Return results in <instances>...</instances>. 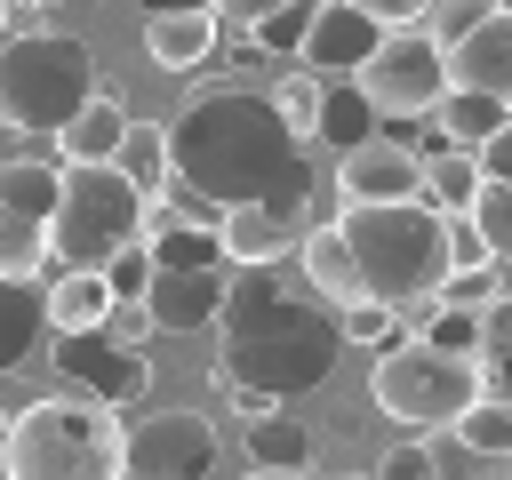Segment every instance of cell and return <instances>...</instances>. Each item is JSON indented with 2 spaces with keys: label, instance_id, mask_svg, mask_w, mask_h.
Returning a JSON list of instances; mask_svg holds the SVG:
<instances>
[{
  "label": "cell",
  "instance_id": "cell-1",
  "mask_svg": "<svg viewBox=\"0 0 512 480\" xmlns=\"http://www.w3.org/2000/svg\"><path fill=\"white\" fill-rule=\"evenodd\" d=\"M312 144L288 136V120L272 112V96L256 80H208L184 96V112L168 120V184L232 208V200H280L312 216Z\"/></svg>",
  "mask_w": 512,
  "mask_h": 480
},
{
  "label": "cell",
  "instance_id": "cell-2",
  "mask_svg": "<svg viewBox=\"0 0 512 480\" xmlns=\"http://www.w3.org/2000/svg\"><path fill=\"white\" fill-rule=\"evenodd\" d=\"M208 328H216V384H256L272 400L320 392L336 376V352H344L336 304L272 280V264H232Z\"/></svg>",
  "mask_w": 512,
  "mask_h": 480
},
{
  "label": "cell",
  "instance_id": "cell-3",
  "mask_svg": "<svg viewBox=\"0 0 512 480\" xmlns=\"http://www.w3.org/2000/svg\"><path fill=\"white\" fill-rule=\"evenodd\" d=\"M336 232H344L360 296H376V304L408 312L448 272V208H432L424 192H408V200H344Z\"/></svg>",
  "mask_w": 512,
  "mask_h": 480
},
{
  "label": "cell",
  "instance_id": "cell-4",
  "mask_svg": "<svg viewBox=\"0 0 512 480\" xmlns=\"http://www.w3.org/2000/svg\"><path fill=\"white\" fill-rule=\"evenodd\" d=\"M472 392H504V360H472L424 336H392L368 368V408L400 432H440Z\"/></svg>",
  "mask_w": 512,
  "mask_h": 480
},
{
  "label": "cell",
  "instance_id": "cell-5",
  "mask_svg": "<svg viewBox=\"0 0 512 480\" xmlns=\"http://www.w3.org/2000/svg\"><path fill=\"white\" fill-rule=\"evenodd\" d=\"M0 472H16V480H112L120 472V424H112V408L56 384L48 400L8 408Z\"/></svg>",
  "mask_w": 512,
  "mask_h": 480
},
{
  "label": "cell",
  "instance_id": "cell-6",
  "mask_svg": "<svg viewBox=\"0 0 512 480\" xmlns=\"http://www.w3.org/2000/svg\"><path fill=\"white\" fill-rule=\"evenodd\" d=\"M80 96H96V48L80 32H8L0 40V128L56 136Z\"/></svg>",
  "mask_w": 512,
  "mask_h": 480
},
{
  "label": "cell",
  "instance_id": "cell-7",
  "mask_svg": "<svg viewBox=\"0 0 512 480\" xmlns=\"http://www.w3.org/2000/svg\"><path fill=\"white\" fill-rule=\"evenodd\" d=\"M144 224V192L112 168V160H72L56 176V208H48V272L64 264H112Z\"/></svg>",
  "mask_w": 512,
  "mask_h": 480
},
{
  "label": "cell",
  "instance_id": "cell-8",
  "mask_svg": "<svg viewBox=\"0 0 512 480\" xmlns=\"http://www.w3.org/2000/svg\"><path fill=\"white\" fill-rule=\"evenodd\" d=\"M344 80L376 104V120H424V112H432V96L448 88V64H440V40H432V32L384 24V32H376V48H368Z\"/></svg>",
  "mask_w": 512,
  "mask_h": 480
},
{
  "label": "cell",
  "instance_id": "cell-9",
  "mask_svg": "<svg viewBox=\"0 0 512 480\" xmlns=\"http://www.w3.org/2000/svg\"><path fill=\"white\" fill-rule=\"evenodd\" d=\"M48 368H56L64 392H80V400H96V408H112V416L136 408V400L152 392V360H144V344H120V336H104V328H56Z\"/></svg>",
  "mask_w": 512,
  "mask_h": 480
},
{
  "label": "cell",
  "instance_id": "cell-10",
  "mask_svg": "<svg viewBox=\"0 0 512 480\" xmlns=\"http://www.w3.org/2000/svg\"><path fill=\"white\" fill-rule=\"evenodd\" d=\"M216 456H224V440H216V416H200V408H160L120 432V472H136V480H200V472H216Z\"/></svg>",
  "mask_w": 512,
  "mask_h": 480
},
{
  "label": "cell",
  "instance_id": "cell-11",
  "mask_svg": "<svg viewBox=\"0 0 512 480\" xmlns=\"http://www.w3.org/2000/svg\"><path fill=\"white\" fill-rule=\"evenodd\" d=\"M136 296L152 312V336H192L224 304V264H152V280Z\"/></svg>",
  "mask_w": 512,
  "mask_h": 480
},
{
  "label": "cell",
  "instance_id": "cell-12",
  "mask_svg": "<svg viewBox=\"0 0 512 480\" xmlns=\"http://www.w3.org/2000/svg\"><path fill=\"white\" fill-rule=\"evenodd\" d=\"M424 192V152L400 136H360L352 152H336V200H408Z\"/></svg>",
  "mask_w": 512,
  "mask_h": 480
},
{
  "label": "cell",
  "instance_id": "cell-13",
  "mask_svg": "<svg viewBox=\"0 0 512 480\" xmlns=\"http://www.w3.org/2000/svg\"><path fill=\"white\" fill-rule=\"evenodd\" d=\"M384 24H368L352 0H304V32H296V64L320 72V80H344L368 48H376Z\"/></svg>",
  "mask_w": 512,
  "mask_h": 480
},
{
  "label": "cell",
  "instance_id": "cell-14",
  "mask_svg": "<svg viewBox=\"0 0 512 480\" xmlns=\"http://www.w3.org/2000/svg\"><path fill=\"white\" fill-rule=\"evenodd\" d=\"M304 224H312L304 208H280V200H232V208H216V256H224V264H280V256L296 248Z\"/></svg>",
  "mask_w": 512,
  "mask_h": 480
},
{
  "label": "cell",
  "instance_id": "cell-15",
  "mask_svg": "<svg viewBox=\"0 0 512 480\" xmlns=\"http://www.w3.org/2000/svg\"><path fill=\"white\" fill-rule=\"evenodd\" d=\"M440 64H448V88H504L512 96V8L496 0L488 16H472L440 48Z\"/></svg>",
  "mask_w": 512,
  "mask_h": 480
},
{
  "label": "cell",
  "instance_id": "cell-16",
  "mask_svg": "<svg viewBox=\"0 0 512 480\" xmlns=\"http://www.w3.org/2000/svg\"><path fill=\"white\" fill-rule=\"evenodd\" d=\"M224 48V16L216 8H168V16H144V56L160 72H200L216 64Z\"/></svg>",
  "mask_w": 512,
  "mask_h": 480
},
{
  "label": "cell",
  "instance_id": "cell-17",
  "mask_svg": "<svg viewBox=\"0 0 512 480\" xmlns=\"http://www.w3.org/2000/svg\"><path fill=\"white\" fill-rule=\"evenodd\" d=\"M48 336V288L40 272H0V376H16Z\"/></svg>",
  "mask_w": 512,
  "mask_h": 480
},
{
  "label": "cell",
  "instance_id": "cell-18",
  "mask_svg": "<svg viewBox=\"0 0 512 480\" xmlns=\"http://www.w3.org/2000/svg\"><path fill=\"white\" fill-rule=\"evenodd\" d=\"M424 120H432L440 144H480V136L512 128V96H504V88H440Z\"/></svg>",
  "mask_w": 512,
  "mask_h": 480
},
{
  "label": "cell",
  "instance_id": "cell-19",
  "mask_svg": "<svg viewBox=\"0 0 512 480\" xmlns=\"http://www.w3.org/2000/svg\"><path fill=\"white\" fill-rule=\"evenodd\" d=\"M296 256H304V288H312L320 304H352V296H360V280H352V256H344V232H336V216H328V224H304V232H296Z\"/></svg>",
  "mask_w": 512,
  "mask_h": 480
},
{
  "label": "cell",
  "instance_id": "cell-20",
  "mask_svg": "<svg viewBox=\"0 0 512 480\" xmlns=\"http://www.w3.org/2000/svg\"><path fill=\"white\" fill-rule=\"evenodd\" d=\"M360 136H376V104L352 80H320V112H312V144L320 152H352Z\"/></svg>",
  "mask_w": 512,
  "mask_h": 480
},
{
  "label": "cell",
  "instance_id": "cell-21",
  "mask_svg": "<svg viewBox=\"0 0 512 480\" xmlns=\"http://www.w3.org/2000/svg\"><path fill=\"white\" fill-rule=\"evenodd\" d=\"M104 312H112L104 264H64V272L48 280V328H96Z\"/></svg>",
  "mask_w": 512,
  "mask_h": 480
},
{
  "label": "cell",
  "instance_id": "cell-22",
  "mask_svg": "<svg viewBox=\"0 0 512 480\" xmlns=\"http://www.w3.org/2000/svg\"><path fill=\"white\" fill-rule=\"evenodd\" d=\"M120 128H128V112H120V104L96 88V96H80V112L56 128V160H112Z\"/></svg>",
  "mask_w": 512,
  "mask_h": 480
},
{
  "label": "cell",
  "instance_id": "cell-23",
  "mask_svg": "<svg viewBox=\"0 0 512 480\" xmlns=\"http://www.w3.org/2000/svg\"><path fill=\"white\" fill-rule=\"evenodd\" d=\"M112 168L152 200V192H168V128L160 120H128L120 128V144H112Z\"/></svg>",
  "mask_w": 512,
  "mask_h": 480
},
{
  "label": "cell",
  "instance_id": "cell-24",
  "mask_svg": "<svg viewBox=\"0 0 512 480\" xmlns=\"http://www.w3.org/2000/svg\"><path fill=\"white\" fill-rule=\"evenodd\" d=\"M248 464H256V472H304V464H312V432H304L296 416L264 408V416H248Z\"/></svg>",
  "mask_w": 512,
  "mask_h": 480
},
{
  "label": "cell",
  "instance_id": "cell-25",
  "mask_svg": "<svg viewBox=\"0 0 512 480\" xmlns=\"http://www.w3.org/2000/svg\"><path fill=\"white\" fill-rule=\"evenodd\" d=\"M448 432H456L472 456H504V448H512V400H504V392H472V400L448 416Z\"/></svg>",
  "mask_w": 512,
  "mask_h": 480
},
{
  "label": "cell",
  "instance_id": "cell-26",
  "mask_svg": "<svg viewBox=\"0 0 512 480\" xmlns=\"http://www.w3.org/2000/svg\"><path fill=\"white\" fill-rule=\"evenodd\" d=\"M456 216L488 240V256H496V264L512 256V184H504V176H480V184H472V200H464Z\"/></svg>",
  "mask_w": 512,
  "mask_h": 480
},
{
  "label": "cell",
  "instance_id": "cell-27",
  "mask_svg": "<svg viewBox=\"0 0 512 480\" xmlns=\"http://www.w3.org/2000/svg\"><path fill=\"white\" fill-rule=\"evenodd\" d=\"M56 176H64L56 160H24V152H8V160H0V200L48 224V208H56Z\"/></svg>",
  "mask_w": 512,
  "mask_h": 480
},
{
  "label": "cell",
  "instance_id": "cell-28",
  "mask_svg": "<svg viewBox=\"0 0 512 480\" xmlns=\"http://www.w3.org/2000/svg\"><path fill=\"white\" fill-rule=\"evenodd\" d=\"M472 184H480L472 144H432V152H424V200H432V208H464Z\"/></svg>",
  "mask_w": 512,
  "mask_h": 480
},
{
  "label": "cell",
  "instance_id": "cell-29",
  "mask_svg": "<svg viewBox=\"0 0 512 480\" xmlns=\"http://www.w3.org/2000/svg\"><path fill=\"white\" fill-rule=\"evenodd\" d=\"M0 272H48V224L0 200Z\"/></svg>",
  "mask_w": 512,
  "mask_h": 480
},
{
  "label": "cell",
  "instance_id": "cell-30",
  "mask_svg": "<svg viewBox=\"0 0 512 480\" xmlns=\"http://www.w3.org/2000/svg\"><path fill=\"white\" fill-rule=\"evenodd\" d=\"M264 96H272V112L288 120V136H296V144H312V112H320V72L288 64V72H280V80H272Z\"/></svg>",
  "mask_w": 512,
  "mask_h": 480
},
{
  "label": "cell",
  "instance_id": "cell-31",
  "mask_svg": "<svg viewBox=\"0 0 512 480\" xmlns=\"http://www.w3.org/2000/svg\"><path fill=\"white\" fill-rule=\"evenodd\" d=\"M432 296H440V304H464V312H480L488 296H504V272H496V256H488V264H448Z\"/></svg>",
  "mask_w": 512,
  "mask_h": 480
},
{
  "label": "cell",
  "instance_id": "cell-32",
  "mask_svg": "<svg viewBox=\"0 0 512 480\" xmlns=\"http://www.w3.org/2000/svg\"><path fill=\"white\" fill-rule=\"evenodd\" d=\"M424 344L472 352V344H480V312H464V304H440V312H432V328H424Z\"/></svg>",
  "mask_w": 512,
  "mask_h": 480
},
{
  "label": "cell",
  "instance_id": "cell-33",
  "mask_svg": "<svg viewBox=\"0 0 512 480\" xmlns=\"http://www.w3.org/2000/svg\"><path fill=\"white\" fill-rule=\"evenodd\" d=\"M96 328L120 336V344H152V312H144V296H112V312H104Z\"/></svg>",
  "mask_w": 512,
  "mask_h": 480
},
{
  "label": "cell",
  "instance_id": "cell-34",
  "mask_svg": "<svg viewBox=\"0 0 512 480\" xmlns=\"http://www.w3.org/2000/svg\"><path fill=\"white\" fill-rule=\"evenodd\" d=\"M488 8H496V0H424V16H432V40H440V48H448L472 16H488Z\"/></svg>",
  "mask_w": 512,
  "mask_h": 480
},
{
  "label": "cell",
  "instance_id": "cell-35",
  "mask_svg": "<svg viewBox=\"0 0 512 480\" xmlns=\"http://www.w3.org/2000/svg\"><path fill=\"white\" fill-rule=\"evenodd\" d=\"M432 464H440V456H432L424 440H408V448H384V480H432Z\"/></svg>",
  "mask_w": 512,
  "mask_h": 480
},
{
  "label": "cell",
  "instance_id": "cell-36",
  "mask_svg": "<svg viewBox=\"0 0 512 480\" xmlns=\"http://www.w3.org/2000/svg\"><path fill=\"white\" fill-rule=\"evenodd\" d=\"M280 8H288V0H216V16H224V24L240 32V40H248V32L264 24V16H280Z\"/></svg>",
  "mask_w": 512,
  "mask_h": 480
},
{
  "label": "cell",
  "instance_id": "cell-37",
  "mask_svg": "<svg viewBox=\"0 0 512 480\" xmlns=\"http://www.w3.org/2000/svg\"><path fill=\"white\" fill-rule=\"evenodd\" d=\"M448 264H488V240H480L456 208H448Z\"/></svg>",
  "mask_w": 512,
  "mask_h": 480
},
{
  "label": "cell",
  "instance_id": "cell-38",
  "mask_svg": "<svg viewBox=\"0 0 512 480\" xmlns=\"http://www.w3.org/2000/svg\"><path fill=\"white\" fill-rule=\"evenodd\" d=\"M352 8H360L368 24H416V16H424V0H352Z\"/></svg>",
  "mask_w": 512,
  "mask_h": 480
},
{
  "label": "cell",
  "instance_id": "cell-39",
  "mask_svg": "<svg viewBox=\"0 0 512 480\" xmlns=\"http://www.w3.org/2000/svg\"><path fill=\"white\" fill-rule=\"evenodd\" d=\"M144 16H168V8H216V0H136Z\"/></svg>",
  "mask_w": 512,
  "mask_h": 480
},
{
  "label": "cell",
  "instance_id": "cell-40",
  "mask_svg": "<svg viewBox=\"0 0 512 480\" xmlns=\"http://www.w3.org/2000/svg\"><path fill=\"white\" fill-rule=\"evenodd\" d=\"M8 8H64V0H8Z\"/></svg>",
  "mask_w": 512,
  "mask_h": 480
},
{
  "label": "cell",
  "instance_id": "cell-41",
  "mask_svg": "<svg viewBox=\"0 0 512 480\" xmlns=\"http://www.w3.org/2000/svg\"><path fill=\"white\" fill-rule=\"evenodd\" d=\"M8 24H16V8H8V0H0V32H8Z\"/></svg>",
  "mask_w": 512,
  "mask_h": 480
},
{
  "label": "cell",
  "instance_id": "cell-42",
  "mask_svg": "<svg viewBox=\"0 0 512 480\" xmlns=\"http://www.w3.org/2000/svg\"><path fill=\"white\" fill-rule=\"evenodd\" d=\"M0 448H8V408H0Z\"/></svg>",
  "mask_w": 512,
  "mask_h": 480
}]
</instances>
